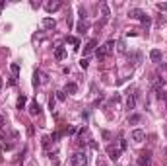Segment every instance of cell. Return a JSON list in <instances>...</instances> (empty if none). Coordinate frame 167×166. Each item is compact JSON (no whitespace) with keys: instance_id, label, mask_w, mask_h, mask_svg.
I'll list each match as a JSON object with an SVG mask.
<instances>
[{"instance_id":"cell-1","label":"cell","mask_w":167,"mask_h":166,"mask_svg":"<svg viewBox=\"0 0 167 166\" xmlns=\"http://www.w3.org/2000/svg\"><path fill=\"white\" fill-rule=\"evenodd\" d=\"M115 45H117V43H115L113 39H109L105 45H101L99 49H97V59L99 61H103V59H107L109 55H111L113 51H115Z\"/></svg>"},{"instance_id":"cell-2","label":"cell","mask_w":167,"mask_h":166,"mask_svg":"<svg viewBox=\"0 0 167 166\" xmlns=\"http://www.w3.org/2000/svg\"><path fill=\"white\" fill-rule=\"evenodd\" d=\"M70 164L72 166H86L88 164V156H86V153H74L70 156Z\"/></svg>"},{"instance_id":"cell-3","label":"cell","mask_w":167,"mask_h":166,"mask_svg":"<svg viewBox=\"0 0 167 166\" xmlns=\"http://www.w3.org/2000/svg\"><path fill=\"white\" fill-rule=\"evenodd\" d=\"M138 166H152V153L150 150L140 153V156H138Z\"/></svg>"},{"instance_id":"cell-4","label":"cell","mask_w":167,"mask_h":166,"mask_svg":"<svg viewBox=\"0 0 167 166\" xmlns=\"http://www.w3.org/2000/svg\"><path fill=\"white\" fill-rule=\"evenodd\" d=\"M121 153H122V150H121L119 147H115V145H109V147H107V154H109V158L115 160V162L121 158Z\"/></svg>"},{"instance_id":"cell-5","label":"cell","mask_w":167,"mask_h":166,"mask_svg":"<svg viewBox=\"0 0 167 166\" xmlns=\"http://www.w3.org/2000/svg\"><path fill=\"white\" fill-rule=\"evenodd\" d=\"M128 18H132V20H144V18H146V12L140 10V8H130L128 10Z\"/></svg>"},{"instance_id":"cell-6","label":"cell","mask_w":167,"mask_h":166,"mask_svg":"<svg viewBox=\"0 0 167 166\" xmlns=\"http://www.w3.org/2000/svg\"><path fill=\"white\" fill-rule=\"evenodd\" d=\"M95 47H97V39H90L88 43H86V45H84V59H86L90 53L95 51Z\"/></svg>"},{"instance_id":"cell-7","label":"cell","mask_w":167,"mask_h":166,"mask_svg":"<svg viewBox=\"0 0 167 166\" xmlns=\"http://www.w3.org/2000/svg\"><path fill=\"white\" fill-rule=\"evenodd\" d=\"M10 70H12V80H10V84H18V76H20V64H18V63H12Z\"/></svg>"},{"instance_id":"cell-8","label":"cell","mask_w":167,"mask_h":166,"mask_svg":"<svg viewBox=\"0 0 167 166\" xmlns=\"http://www.w3.org/2000/svg\"><path fill=\"white\" fill-rule=\"evenodd\" d=\"M130 137H132V141H136V143H142L144 139H146V133H144L142 129H134V131L130 133Z\"/></svg>"},{"instance_id":"cell-9","label":"cell","mask_w":167,"mask_h":166,"mask_svg":"<svg viewBox=\"0 0 167 166\" xmlns=\"http://www.w3.org/2000/svg\"><path fill=\"white\" fill-rule=\"evenodd\" d=\"M27 111H29L31 115H39V113H41V106H39V102H37V100H33V102L29 104Z\"/></svg>"},{"instance_id":"cell-10","label":"cell","mask_w":167,"mask_h":166,"mask_svg":"<svg viewBox=\"0 0 167 166\" xmlns=\"http://www.w3.org/2000/svg\"><path fill=\"white\" fill-rule=\"evenodd\" d=\"M60 6H62V2L55 0V2H47V4H45V10H47V12H56V10H60Z\"/></svg>"},{"instance_id":"cell-11","label":"cell","mask_w":167,"mask_h":166,"mask_svg":"<svg viewBox=\"0 0 167 166\" xmlns=\"http://www.w3.org/2000/svg\"><path fill=\"white\" fill-rule=\"evenodd\" d=\"M136 96H138V94H128V98H126V110L132 111L134 107H136Z\"/></svg>"},{"instance_id":"cell-12","label":"cell","mask_w":167,"mask_h":166,"mask_svg":"<svg viewBox=\"0 0 167 166\" xmlns=\"http://www.w3.org/2000/svg\"><path fill=\"white\" fill-rule=\"evenodd\" d=\"M43 27H45V30H55V27H56V21H55L53 18H45V20H43Z\"/></svg>"},{"instance_id":"cell-13","label":"cell","mask_w":167,"mask_h":166,"mask_svg":"<svg viewBox=\"0 0 167 166\" xmlns=\"http://www.w3.org/2000/svg\"><path fill=\"white\" fill-rule=\"evenodd\" d=\"M150 59H152V63H159V61H161V51H159V49L150 51Z\"/></svg>"},{"instance_id":"cell-14","label":"cell","mask_w":167,"mask_h":166,"mask_svg":"<svg viewBox=\"0 0 167 166\" xmlns=\"http://www.w3.org/2000/svg\"><path fill=\"white\" fill-rule=\"evenodd\" d=\"M64 57H66V49H64V47H56V51H55V59H56V61H62Z\"/></svg>"},{"instance_id":"cell-15","label":"cell","mask_w":167,"mask_h":166,"mask_svg":"<svg viewBox=\"0 0 167 166\" xmlns=\"http://www.w3.org/2000/svg\"><path fill=\"white\" fill-rule=\"evenodd\" d=\"M76 30H78L80 33H86V31L90 30V24H88V21H82V20H80V21H78V26H76Z\"/></svg>"},{"instance_id":"cell-16","label":"cell","mask_w":167,"mask_h":166,"mask_svg":"<svg viewBox=\"0 0 167 166\" xmlns=\"http://www.w3.org/2000/svg\"><path fill=\"white\" fill-rule=\"evenodd\" d=\"M140 121H142V115H140V113H132V115L128 117V123H130V125H136V123H140Z\"/></svg>"},{"instance_id":"cell-17","label":"cell","mask_w":167,"mask_h":166,"mask_svg":"<svg viewBox=\"0 0 167 166\" xmlns=\"http://www.w3.org/2000/svg\"><path fill=\"white\" fill-rule=\"evenodd\" d=\"M64 92H66V94H76V92H78V84L68 82V84H66V88H64Z\"/></svg>"},{"instance_id":"cell-18","label":"cell","mask_w":167,"mask_h":166,"mask_svg":"<svg viewBox=\"0 0 167 166\" xmlns=\"http://www.w3.org/2000/svg\"><path fill=\"white\" fill-rule=\"evenodd\" d=\"M39 84H41V73H39V70H35V73H33V88H37Z\"/></svg>"},{"instance_id":"cell-19","label":"cell","mask_w":167,"mask_h":166,"mask_svg":"<svg viewBox=\"0 0 167 166\" xmlns=\"http://www.w3.org/2000/svg\"><path fill=\"white\" fill-rule=\"evenodd\" d=\"M25 104H27V98L24 96V94H21V96L18 98V104H16V106H18V110H24V107H25Z\"/></svg>"},{"instance_id":"cell-20","label":"cell","mask_w":167,"mask_h":166,"mask_svg":"<svg viewBox=\"0 0 167 166\" xmlns=\"http://www.w3.org/2000/svg\"><path fill=\"white\" fill-rule=\"evenodd\" d=\"M68 43H72V45H74V49H78V47H80V39H78V37H74V35H70V37H68Z\"/></svg>"},{"instance_id":"cell-21","label":"cell","mask_w":167,"mask_h":166,"mask_svg":"<svg viewBox=\"0 0 167 166\" xmlns=\"http://www.w3.org/2000/svg\"><path fill=\"white\" fill-rule=\"evenodd\" d=\"M78 14H80V20L84 21V18H86V14H88V12H86L84 6H78Z\"/></svg>"},{"instance_id":"cell-22","label":"cell","mask_w":167,"mask_h":166,"mask_svg":"<svg viewBox=\"0 0 167 166\" xmlns=\"http://www.w3.org/2000/svg\"><path fill=\"white\" fill-rule=\"evenodd\" d=\"M56 100L64 102V100H66V92H56Z\"/></svg>"},{"instance_id":"cell-23","label":"cell","mask_w":167,"mask_h":166,"mask_svg":"<svg viewBox=\"0 0 167 166\" xmlns=\"http://www.w3.org/2000/svg\"><path fill=\"white\" fill-rule=\"evenodd\" d=\"M88 64H90V61L82 57V61H80V67H82V69H88Z\"/></svg>"},{"instance_id":"cell-24","label":"cell","mask_w":167,"mask_h":166,"mask_svg":"<svg viewBox=\"0 0 167 166\" xmlns=\"http://www.w3.org/2000/svg\"><path fill=\"white\" fill-rule=\"evenodd\" d=\"M49 107H51V110H55V98L49 100Z\"/></svg>"},{"instance_id":"cell-25","label":"cell","mask_w":167,"mask_h":166,"mask_svg":"<svg viewBox=\"0 0 167 166\" xmlns=\"http://www.w3.org/2000/svg\"><path fill=\"white\" fill-rule=\"evenodd\" d=\"M157 8H159V10H165V8H167V4H163V2H161V4H157Z\"/></svg>"},{"instance_id":"cell-26","label":"cell","mask_w":167,"mask_h":166,"mask_svg":"<svg viewBox=\"0 0 167 166\" xmlns=\"http://www.w3.org/2000/svg\"><path fill=\"white\" fill-rule=\"evenodd\" d=\"M4 123H6V119L2 117V115H0V129H2V125H4Z\"/></svg>"},{"instance_id":"cell-27","label":"cell","mask_w":167,"mask_h":166,"mask_svg":"<svg viewBox=\"0 0 167 166\" xmlns=\"http://www.w3.org/2000/svg\"><path fill=\"white\" fill-rule=\"evenodd\" d=\"M4 6H6V0H0V10H2Z\"/></svg>"},{"instance_id":"cell-28","label":"cell","mask_w":167,"mask_h":166,"mask_svg":"<svg viewBox=\"0 0 167 166\" xmlns=\"http://www.w3.org/2000/svg\"><path fill=\"white\" fill-rule=\"evenodd\" d=\"M0 88H2V80H0Z\"/></svg>"},{"instance_id":"cell-29","label":"cell","mask_w":167,"mask_h":166,"mask_svg":"<svg viewBox=\"0 0 167 166\" xmlns=\"http://www.w3.org/2000/svg\"><path fill=\"white\" fill-rule=\"evenodd\" d=\"M165 154H167V149H165Z\"/></svg>"},{"instance_id":"cell-30","label":"cell","mask_w":167,"mask_h":166,"mask_svg":"<svg viewBox=\"0 0 167 166\" xmlns=\"http://www.w3.org/2000/svg\"><path fill=\"white\" fill-rule=\"evenodd\" d=\"M165 137H167V131H165Z\"/></svg>"}]
</instances>
